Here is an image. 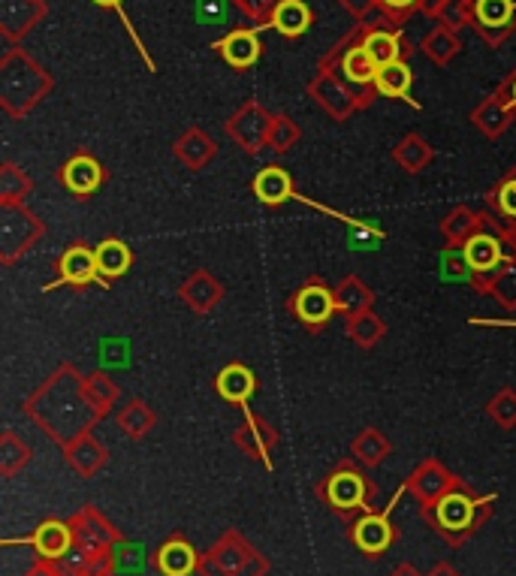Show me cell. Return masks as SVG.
<instances>
[{"label":"cell","mask_w":516,"mask_h":576,"mask_svg":"<svg viewBox=\"0 0 516 576\" xmlns=\"http://www.w3.org/2000/svg\"><path fill=\"white\" fill-rule=\"evenodd\" d=\"M52 91L49 73L22 49H10L0 61V100L10 115H25L34 109L43 94Z\"/></svg>","instance_id":"cell-1"},{"label":"cell","mask_w":516,"mask_h":576,"mask_svg":"<svg viewBox=\"0 0 516 576\" xmlns=\"http://www.w3.org/2000/svg\"><path fill=\"white\" fill-rule=\"evenodd\" d=\"M363 28H366V25H357L341 43H335L320 64L329 67V70H335V73L341 76V82L348 85V88H357V91H363V94L372 100V94H378V91H375V79H378V70H381V67L372 61V55H369L366 46H363ZM363 103H366V100H363Z\"/></svg>","instance_id":"cell-2"},{"label":"cell","mask_w":516,"mask_h":576,"mask_svg":"<svg viewBox=\"0 0 516 576\" xmlns=\"http://www.w3.org/2000/svg\"><path fill=\"white\" fill-rule=\"evenodd\" d=\"M471 25L489 46H501L516 31V0H471Z\"/></svg>","instance_id":"cell-3"},{"label":"cell","mask_w":516,"mask_h":576,"mask_svg":"<svg viewBox=\"0 0 516 576\" xmlns=\"http://www.w3.org/2000/svg\"><path fill=\"white\" fill-rule=\"evenodd\" d=\"M308 91H311V97H314L332 118H338V121H344L354 109L363 106L360 94L351 91L348 85L341 82V76H338L335 70H329V67H323V64H320L314 82L308 85Z\"/></svg>","instance_id":"cell-4"},{"label":"cell","mask_w":516,"mask_h":576,"mask_svg":"<svg viewBox=\"0 0 516 576\" xmlns=\"http://www.w3.org/2000/svg\"><path fill=\"white\" fill-rule=\"evenodd\" d=\"M46 16L43 0H0V31L10 43L22 40Z\"/></svg>","instance_id":"cell-5"},{"label":"cell","mask_w":516,"mask_h":576,"mask_svg":"<svg viewBox=\"0 0 516 576\" xmlns=\"http://www.w3.org/2000/svg\"><path fill=\"white\" fill-rule=\"evenodd\" d=\"M257 31L260 28H236L230 31L224 40H218L212 49L236 70H248L260 61V40H257Z\"/></svg>","instance_id":"cell-6"},{"label":"cell","mask_w":516,"mask_h":576,"mask_svg":"<svg viewBox=\"0 0 516 576\" xmlns=\"http://www.w3.org/2000/svg\"><path fill=\"white\" fill-rule=\"evenodd\" d=\"M269 127H272V115L257 103H245L242 112H236L230 121V136L242 142L248 151H257L269 139Z\"/></svg>","instance_id":"cell-7"},{"label":"cell","mask_w":516,"mask_h":576,"mask_svg":"<svg viewBox=\"0 0 516 576\" xmlns=\"http://www.w3.org/2000/svg\"><path fill=\"white\" fill-rule=\"evenodd\" d=\"M363 46L366 52L372 55V61L378 67H387L393 61H405V43H402V34L399 31H390L384 28L381 22H363Z\"/></svg>","instance_id":"cell-8"},{"label":"cell","mask_w":516,"mask_h":576,"mask_svg":"<svg viewBox=\"0 0 516 576\" xmlns=\"http://www.w3.org/2000/svg\"><path fill=\"white\" fill-rule=\"evenodd\" d=\"M293 311L302 323L308 326H323L332 311H335V296L323 287V284H308L296 293L293 299Z\"/></svg>","instance_id":"cell-9"},{"label":"cell","mask_w":516,"mask_h":576,"mask_svg":"<svg viewBox=\"0 0 516 576\" xmlns=\"http://www.w3.org/2000/svg\"><path fill=\"white\" fill-rule=\"evenodd\" d=\"M58 269H61V278H58L55 284H49L46 290H55V287H61V284L82 287V284L97 281V275H100V272H97V257H94V251H88L85 245L70 248V251L61 257Z\"/></svg>","instance_id":"cell-10"},{"label":"cell","mask_w":516,"mask_h":576,"mask_svg":"<svg viewBox=\"0 0 516 576\" xmlns=\"http://www.w3.org/2000/svg\"><path fill=\"white\" fill-rule=\"evenodd\" d=\"M311 22H314V13L308 10L305 0H281V4L275 7V13H272L269 28H275L287 40H296L311 28Z\"/></svg>","instance_id":"cell-11"},{"label":"cell","mask_w":516,"mask_h":576,"mask_svg":"<svg viewBox=\"0 0 516 576\" xmlns=\"http://www.w3.org/2000/svg\"><path fill=\"white\" fill-rule=\"evenodd\" d=\"M100 181H103V166L88 154H79L64 166V184L76 197H88L91 190L100 187Z\"/></svg>","instance_id":"cell-12"},{"label":"cell","mask_w":516,"mask_h":576,"mask_svg":"<svg viewBox=\"0 0 516 576\" xmlns=\"http://www.w3.org/2000/svg\"><path fill=\"white\" fill-rule=\"evenodd\" d=\"M215 387H218V393H221L227 402L245 405V402L254 396V390H257V380H254V374H251V368L233 362V365H227V368L218 374Z\"/></svg>","instance_id":"cell-13"},{"label":"cell","mask_w":516,"mask_h":576,"mask_svg":"<svg viewBox=\"0 0 516 576\" xmlns=\"http://www.w3.org/2000/svg\"><path fill=\"white\" fill-rule=\"evenodd\" d=\"M411 85H414V73L405 61H393L387 67L378 70V79H375V91L381 97H396V100H411Z\"/></svg>","instance_id":"cell-14"},{"label":"cell","mask_w":516,"mask_h":576,"mask_svg":"<svg viewBox=\"0 0 516 576\" xmlns=\"http://www.w3.org/2000/svg\"><path fill=\"white\" fill-rule=\"evenodd\" d=\"M290 175L281 166H266L257 178H254V194L266 203V206H278L290 197Z\"/></svg>","instance_id":"cell-15"},{"label":"cell","mask_w":516,"mask_h":576,"mask_svg":"<svg viewBox=\"0 0 516 576\" xmlns=\"http://www.w3.org/2000/svg\"><path fill=\"white\" fill-rule=\"evenodd\" d=\"M459 49H462V40H459V34L456 31H450V28H444V25H435L429 34H426V40H423V55L432 61V64H450L456 55H459Z\"/></svg>","instance_id":"cell-16"},{"label":"cell","mask_w":516,"mask_h":576,"mask_svg":"<svg viewBox=\"0 0 516 576\" xmlns=\"http://www.w3.org/2000/svg\"><path fill=\"white\" fill-rule=\"evenodd\" d=\"M94 257H97V272L103 275V278H121V275H127V269H130V248L121 242V239H106V242H100L97 245V251H94Z\"/></svg>","instance_id":"cell-17"},{"label":"cell","mask_w":516,"mask_h":576,"mask_svg":"<svg viewBox=\"0 0 516 576\" xmlns=\"http://www.w3.org/2000/svg\"><path fill=\"white\" fill-rule=\"evenodd\" d=\"M354 540H357L360 549H366V552L375 555V552H381V549L390 546V540H393V528H390V522H387L384 516H366V519L357 522V528H354Z\"/></svg>","instance_id":"cell-18"},{"label":"cell","mask_w":516,"mask_h":576,"mask_svg":"<svg viewBox=\"0 0 516 576\" xmlns=\"http://www.w3.org/2000/svg\"><path fill=\"white\" fill-rule=\"evenodd\" d=\"M366 480H360L357 474H351V471H341V474H335L329 483H326V495H329V501L335 504V507H357L360 501H363V492H366V486H363Z\"/></svg>","instance_id":"cell-19"},{"label":"cell","mask_w":516,"mask_h":576,"mask_svg":"<svg viewBox=\"0 0 516 576\" xmlns=\"http://www.w3.org/2000/svg\"><path fill=\"white\" fill-rule=\"evenodd\" d=\"M70 540H73V534H70V528L61 525V522H43V525L37 528V534L31 537V543H34V546L40 549V555H46V558L64 555V552L70 549Z\"/></svg>","instance_id":"cell-20"},{"label":"cell","mask_w":516,"mask_h":576,"mask_svg":"<svg viewBox=\"0 0 516 576\" xmlns=\"http://www.w3.org/2000/svg\"><path fill=\"white\" fill-rule=\"evenodd\" d=\"M157 564L166 576H188L194 570V549L185 540H172L160 549Z\"/></svg>","instance_id":"cell-21"},{"label":"cell","mask_w":516,"mask_h":576,"mask_svg":"<svg viewBox=\"0 0 516 576\" xmlns=\"http://www.w3.org/2000/svg\"><path fill=\"white\" fill-rule=\"evenodd\" d=\"M474 124L486 133V136H498L507 124H510V109L507 103L495 94L489 100H483L477 109H474Z\"/></svg>","instance_id":"cell-22"},{"label":"cell","mask_w":516,"mask_h":576,"mask_svg":"<svg viewBox=\"0 0 516 576\" xmlns=\"http://www.w3.org/2000/svg\"><path fill=\"white\" fill-rule=\"evenodd\" d=\"M498 242L492 239V236H483V233H477V236H471L468 239V245H465V266L468 269H474V272H489L495 263H498Z\"/></svg>","instance_id":"cell-23"},{"label":"cell","mask_w":516,"mask_h":576,"mask_svg":"<svg viewBox=\"0 0 516 576\" xmlns=\"http://www.w3.org/2000/svg\"><path fill=\"white\" fill-rule=\"evenodd\" d=\"M179 154H182L185 163H191V166L197 169V166H203V163L215 154V145H212V139H209L203 130H188V133L179 139Z\"/></svg>","instance_id":"cell-24"},{"label":"cell","mask_w":516,"mask_h":576,"mask_svg":"<svg viewBox=\"0 0 516 576\" xmlns=\"http://www.w3.org/2000/svg\"><path fill=\"white\" fill-rule=\"evenodd\" d=\"M471 510H474V504H471L468 498H462V495H450V498L441 501V507H438V519H441L444 528H465L468 519H471Z\"/></svg>","instance_id":"cell-25"},{"label":"cell","mask_w":516,"mask_h":576,"mask_svg":"<svg viewBox=\"0 0 516 576\" xmlns=\"http://www.w3.org/2000/svg\"><path fill=\"white\" fill-rule=\"evenodd\" d=\"M335 302H338L344 311H351V314H363V305H369V302H372V293H369V287H366V284H360L357 278H348V281L341 284V290H338Z\"/></svg>","instance_id":"cell-26"},{"label":"cell","mask_w":516,"mask_h":576,"mask_svg":"<svg viewBox=\"0 0 516 576\" xmlns=\"http://www.w3.org/2000/svg\"><path fill=\"white\" fill-rule=\"evenodd\" d=\"M435 19H438V25L459 34V28L471 25V0H444Z\"/></svg>","instance_id":"cell-27"},{"label":"cell","mask_w":516,"mask_h":576,"mask_svg":"<svg viewBox=\"0 0 516 576\" xmlns=\"http://www.w3.org/2000/svg\"><path fill=\"white\" fill-rule=\"evenodd\" d=\"M396 157H399V163H402L408 172H417V169L432 157V148H429L420 136H408V139L396 148Z\"/></svg>","instance_id":"cell-28"},{"label":"cell","mask_w":516,"mask_h":576,"mask_svg":"<svg viewBox=\"0 0 516 576\" xmlns=\"http://www.w3.org/2000/svg\"><path fill=\"white\" fill-rule=\"evenodd\" d=\"M296 139H299V127L293 124V118H287V115H275V118H272V127H269V139H266V145L275 148V151H287Z\"/></svg>","instance_id":"cell-29"},{"label":"cell","mask_w":516,"mask_h":576,"mask_svg":"<svg viewBox=\"0 0 516 576\" xmlns=\"http://www.w3.org/2000/svg\"><path fill=\"white\" fill-rule=\"evenodd\" d=\"M381 332H384V326H381V323H378L369 311L354 314V320H351V335H354V341H357V344L372 347V344L381 338Z\"/></svg>","instance_id":"cell-30"},{"label":"cell","mask_w":516,"mask_h":576,"mask_svg":"<svg viewBox=\"0 0 516 576\" xmlns=\"http://www.w3.org/2000/svg\"><path fill=\"white\" fill-rule=\"evenodd\" d=\"M281 0H236V7L257 25V28H269L272 22V13Z\"/></svg>","instance_id":"cell-31"},{"label":"cell","mask_w":516,"mask_h":576,"mask_svg":"<svg viewBox=\"0 0 516 576\" xmlns=\"http://www.w3.org/2000/svg\"><path fill=\"white\" fill-rule=\"evenodd\" d=\"M354 450H357V456H363L366 465H375V462H381V456H384L390 447H387V441H384L378 432H363V438L354 444Z\"/></svg>","instance_id":"cell-32"},{"label":"cell","mask_w":516,"mask_h":576,"mask_svg":"<svg viewBox=\"0 0 516 576\" xmlns=\"http://www.w3.org/2000/svg\"><path fill=\"white\" fill-rule=\"evenodd\" d=\"M378 10L387 16V22L402 25L414 10H420V0H378Z\"/></svg>","instance_id":"cell-33"},{"label":"cell","mask_w":516,"mask_h":576,"mask_svg":"<svg viewBox=\"0 0 516 576\" xmlns=\"http://www.w3.org/2000/svg\"><path fill=\"white\" fill-rule=\"evenodd\" d=\"M197 16L206 25H224L227 22V0H197Z\"/></svg>","instance_id":"cell-34"},{"label":"cell","mask_w":516,"mask_h":576,"mask_svg":"<svg viewBox=\"0 0 516 576\" xmlns=\"http://www.w3.org/2000/svg\"><path fill=\"white\" fill-rule=\"evenodd\" d=\"M492 414L501 420V423H516V396L513 393H501L492 405Z\"/></svg>","instance_id":"cell-35"},{"label":"cell","mask_w":516,"mask_h":576,"mask_svg":"<svg viewBox=\"0 0 516 576\" xmlns=\"http://www.w3.org/2000/svg\"><path fill=\"white\" fill-rule=\"evenodd\" d=\"M341 7L348 10L354 19L366 22V19L378 10V0H341Z\"/></svg>","instance_id":"cell-36"},{"label":"cell","mask_w":516,"mask_h":576,"mask_svg":"<svg viewBox=\"0 0 516 576\" xmlns=\"http://www.w3.org/2000/svg\"><path fill=\"white\" fill-rule=\"evenodd\" d=\"M501 209H504L507 215H516V178L507 181L504 190H501Z\"/></svg>","instance_id":"cell-37"},{"label":"cell","mask_w":516,"mask_h":576,"mask_svg":"<svg viewBox=\"0 0 516 576\" xmlns=\"http://www.w3.org/2000/svg\"><path fill=\"white\" fill-rule=\"evenodd\" d=\"M504 103H507V109H516V70L510 73V79L504 82V88H501V94H498Z\"/></svg>","instance_id":"cell-38"},{"label":"cell","mask_w":516,"mask_h":576,"mask_svg":"<svg viewBox=\"0 0 516 576\" xmlns=\"http://www.w3.org/2000/svg\"><path fill=\"white\" fill-rule=\"evenodd\" d=\"M441 4L444 0H420V13H426V16H438V10H441Z\"/></svg>","instance_id":"cell-39"},{"label":"cell","mask_w":516,"mask_h":576,"mask_svg":"<svg viewBox=\"0 0 516 576\" xmlns=\"http://www.w3.org/2000/svg\"><path fill=\"white\" fill-rule=\"evenodd\" d=\"M94 4L103 7V10H118V13H121V4H124V0H94Z\"/></svg>","instance_id":"cell-40"}]
</instances>
